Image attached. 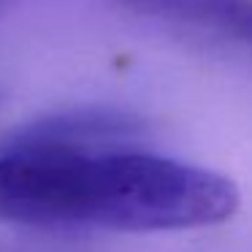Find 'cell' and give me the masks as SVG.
Returning <instances> with one entry per match:
<instances>
[{"label": "cell", "instance_id": "2", "mask_svg": "<svg viewBox=\"0 0 252 252\" xmlns=\"http://www.w3.org/2000/svg\"><path fill=\"white\" fill-rule=\"evenodd\" d=\"M147 19L201 30L252 52V0H120Z\"/></svg>", "mask_w": 252, "mask_h": 252}, {"label": "cell", "instance_id": "1", "mask_svg": "<svg viewBox=\"0 0 252 252\" xmlns=\"http://www.w3.org/2000/svg\"><path fill=\"white\" fill-rule=\"evenodd\" d=\"M225 174L127 147H87L22 127L0 149V222L127 233L209 228L239 209Z\"/></svg>", "mask_w": 252, "mask_h": 252}]
</instances>
